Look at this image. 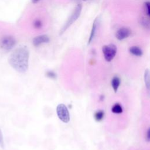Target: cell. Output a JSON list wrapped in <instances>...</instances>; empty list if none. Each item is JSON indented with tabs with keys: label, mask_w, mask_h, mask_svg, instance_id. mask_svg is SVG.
<instances>
[{
	"label": "cell",
	"mask_w": 150,
	"mask_h": 150,
	"mask_svg": "<svg viewBox=\"0 0 150 150\" xmlns=\"http://www.w3.org/2000/svg\"><path fill=\"white\" fill-rule=\"evenodd\" d=\"M29 52L26 46L16 49L10 55L8 62L11 67L19 73H25L29 66Z\"/></svg>",
	"instance_id": "6da1fadb"
},
{
	"label": "cell",
	"mask_w": 150,
	"mask_h": 150,
	"mask_svg": "<svg viewBox=\"0 0 150 150\" xmlns=\"http://www.w3.org/2000/svg\"><path fill=\"white\" fill-rule=\"evenodd\" d=\"M82 10V5L81 4H78L76 8H74L73 12L70 16V17L67 20L66 22L64 24L63 26L61 28L60 30V35L64 33V32L79 18L80 16Z\"/></svg>",
	"instance_id": "7a4b0ae2"
},
{
	"label": "cell",
	"mask_w": 150,
	"mask_h": 150,
	"mask_svg": "<svg viewBox=\"0 0 150 150\" xmlns=\"http://www.w3.org/2000/svg\"><path fill=\"white\" fill-rule=\"evenodd\" d=\"M117 47L114 44H109L103 46L102 47V52L105 60L108 62H111L114 58L117 53Z\"/></svg>",
	"instance_id": "3957f363"
},
{
	"label": "cell",
	"mask_w": 150,
	"mask_h": 150,
	"mask_svg": "<svg viewBox=\"0 0 150 150\" xmlns=\"http://www.w3.org/2000/svg\"><path fill=\"white\" fill-rule=\"evenodd\" d=\"M56 113L58 118L64 123L70 121V114L67 107L64 104H59L56 107Z\"/></svg>",
	"instance_id": "277c9868"
},
{
	"label": "cell",
	"mask_w": 150,
	"mask_h": 150,
	"mask_svg": "<svg viewBox=\"0 0 150 150\" xmlns=\"http://www.w3.org/2000/svg\"><path fill=\"white\" fill-rule=\"evenodd\" d=\"M15 39L9 35L3 36L0 40V47L6 51L11 50L16 45Z\"/></svg>",
	"instance_id": "5b68a950"
},
{
	"label": "cell",
	"mask_w": 150,
	"mask_h": 150,
	"mask_svg": "<svg viewBox=\"0 0 150 150\" xmlns=\"http://www.w3.org/2000/svg\"><path fill=\"white\" fill-rule=\"evenodd\" d=\"M131 34V30L125 27L121 28L119 29L115 33V37L117 39L120 40H124L127 38H128Z\"/></svg>",
	"instance_id": "8992f818"
},
{
	"label": "cell",
	"mask_w": 150,
	"mask_h": 150,
	"mask_svg": "<svg viewBox=\"0 0 150 150\" xmlns=\"http://www.w3.org/2000/svg\"><path fill=\"white\" fill-rule=\"evenodd\" d=\"M49 41L50 38L47 35H41L35 37L32 40V43L35 46L37 47L42 44L48 43Z\"/></svg>",
	"instance_id": "52a82bcc"
},
{
	"label": "cell",
	"mask_w": 150,
	"mask_h": 150,
	"mask_svg": "<svg viewBox=\"0 0 150 150\" xmlns=\"http://www.w3.org/2000/svg\"><path fill=\"white\" fill-rule=\"evenodd\" d=\"M99 23H100V19L98 17V18H96L93 22L91 30V33H90V37H89L88 40V45L90 44V43L92 42V40L94 38L96 32H97V28L98 26Z\"/></svg>",
	"instance_id": "ba28073f"
},
{
	"label": "cell",
	"mask_w": 150,
	"mask_h": 150,
	"mask_svg": "<svg viewBox=\"0 0 150 150\" xmlns=\"http://www.w3.org/2000/svg\"><path fill=\"white\" fill-rule=\"evenodd\" d=\"M129 52L136 56H141L142 55V50L138 46H132L129 49Z\"/></svg>",
	"instance_id": "9c48e42d"
},
{
	"label": "cell",
	"mask_w": 150,
	"mask_h": 150,
	"mask_svg": "<svg viewBox=\"0 0 150 150\" xmlns=\"http://www.w3.org/2000/svg\"><path fill=\"white\" fill-rule=\"evenodd\" d=\"M120 84V80L118 77H114L111 80V86L115 92H117Z\"/></svg>",
	"instance_id": "30bf717a"
},
{
	"label": "cell",
	"mask_w": 150,
	"mask_h": 150,
	"mask_svg": "<svg viewBox=\"0 0 150 150\" xmlns=\"http://www.w3.org/2000/svg\"><path fill=\"white\" fill-rule=\"evenodd\" d=\"M144 82L145 86L148 90L149 89V71L148 69H146L144 72Z\"/></svg>",
	"instance_id": "8fae6325"
},
{
	"label": "cell",
	"mask_w": 150,
	"mask_h": 150,
	"mask_svg": "<svg viewBox=\"0 0 150 150\" xmlns=\"http://www.w3.org/2000/svg\"><path fill=\"white\" fill-rule=\"evenodd\" d=\"M111 111L115 114H120L122 112V108L120 104L117 103L112 107Z\"/></svg>",
	"instance_id": "7c38bea8"
},
{
	"label": "cell",
	"mask_w": 150,
	"mask_h": 150,
	"mask_svg": "<svg viewBox=\"0 0 150 150\" xmlns=\"http://www.w3.org/2000/svg\"><path fill=\"white\" fill-rule=\"evenodd\" d=\"M104 116V112L102 110L97 111L94 115V118L97 121H100L103 120Z\"/></svg>",
	"instance_id": "4fadbf2b"
},
{
	"label": "cell",
	"mask_w": 150,
	"mask_h": 150,
	"mask_svg": "<svg viewBox=\"0 0 150 150\" xmlns=\"http://www.w3.org/2000/svg\"><path fill=\"white\" fill-rule=\"evenodd\" d=\"M140 24L145 28L148 29L149 28V21L146 18L141 17L140 18Z\"/></svg>",
	"instance_id": "5bb4252c"
},
{
	"label": "cell",
	"mask_w": 150,
	"mask_h": 150,
	"mask_svg": "<svg viewBox=\"0 0 150 150\" xmlns=\"http://www.w3.org/2000/svg\"><path fill=\"white\" fill-rule=\"evenodd\" d=\"M144 11L146 15L149 16L150 15V3L149 2H145L144 5Z\"/></svg>",
	"instance_id": "9a60e30c"
},
{
	"label": "cell",
	"mask_w": 150,
	"mask_h": 150,
	"mask_svg": "<svg viewBox=\"0 0 150 150\" xmlns=\"http://www.w3.org/2000/svg\"><path fill=\"white\" fill-rule=\"evenodd\" d=\"M42 23L39 19H36L33 22V26L36 29H39L42 27Z\"/></svg>",
	"instance_id": "2e32d148"
},
{
	"label": "cell",
	"mask_w": 150,
	"mask_h": 150,
	"mask_svg": "<svg viewBox=\"0 0 150 150\" xmlns=\"http://www.w3.org/2000/svg\"><path fill=\"white\" fill-rule=\"evenodd\" d=\"M46 75L47 77H50V78H52V79H53V78H55L56 77V74L52 71H49L47 72L46 73Z\"/></svg>",
	"instance_id": "e0dca14e"
},
{
	"label": "cell",
	"mask_w": 150,
	"mask_h": 150,
	"mask_svg": "<svg viewBox=\"0 0 150 150\" xmlns=\"http://www.w3.org/2000/svg\"><path fill=\"white\" fill-rule=\"evenodd\" d=\"M0 146L2 148H4V138H3V135L2 134L1 131L0 130Z\"/></svg>",
	"instance_id": "ac0fdd59"
},
{
	"label": "cell",
	"mask_w": 150,
	"mask_h": 150,
	"mask_svg": "<svg viewBox=\"0 0 150 150\" xmlns=\"http://www.w3.org/2000/svg\"><path fill=\"white\" fill-rule=\"evenodd\" d=\"M146 140L147 142H149L150 141V128H149L148 129L146 134Z\"/></svg>",
	"instance_id": "d6986e66"
},
{
	"label": "cell",
	"mask_w": 150,
	"mask_h": 150,
	"mask_svg": "<svg viewBox=\"0 0 150 150\" xmlns=\"http://www.w3.org/2000/svg\"><path fill=\"white\" fill-rule=\"evenodd\" d=\"M83 1H87V0H83Z\"/></svg>",
	"instance_id": "ffe728a7"
},
{
	"label": "cell",
	"mask_w": 150,
	"mask_h": 150,
	"mask_svg": "<svg viewBox=\"0 0 150 150\" xmlns=\"http://www.w3.org/2000/svg\"><path fill=\"white\" fill-rule=\"evenodd\" d=\"M92 1H94V0H92Z\"/></svg>",
	"instance_id": "44dd1931"
}]
</instances>
